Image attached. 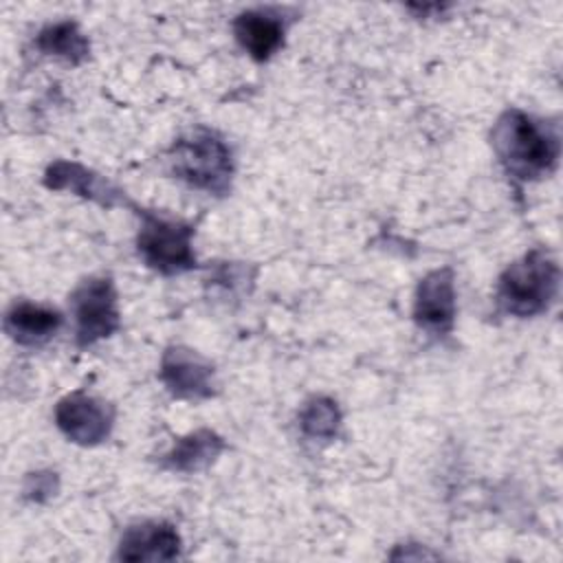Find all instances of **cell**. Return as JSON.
I'll return each instance as SVG.
<instances>
[{
	"label": "cell",
	"mask_w": 563,
	"mask_h": 563,
	"mask_svg": "<svg viewBox=\"0 0 563 563\" xmlns=\"http://www.w3.org/2000/svg\"><path fill=\"white\" fill-rule=\"evenodd\" d=\"M490 139L506 174L521 183L539 180L556 167L559 132L519 108L501 112Z\"/></svg>",
	"instance_id": "6da1fadb"
},
{
	"label": "cell",
	"mask_w": 563,
	"mask_h": 563,
	"mask_svg": "<svg viewBox=\"0 0 563 563\" xmlns=\"http://www.w3.org/2000/svg\"><path fill=\"white\" fill-rule=\"evenodd\" d=\"M172 174L194 189L224 196L231 189L233 156L229 145L211 130L196 128L183 134L167 152Z\"/></svg>",
	"instance_id": "7a4b0ae2"
},
{
	"label": "cell",
	"mask_w": 563,
	"mask_h": 563,
	"mask_svg": "<svg viewBox=\"0 0 563 563\" xmlns=\"http://www.w3.org/2000/svg\"><path fill=\"white\" fill-rule=\"evenodd\" d=\"M559 290V264L545 249H532L497 279V303L512 317H534L550 308Z\"/></svg>",
	"instance_id": "3957f363"
},
{
	"label": "cell",
	"mask_w": 563,
	"mask_h": 563,
	"mask_svg": "<svg viewBox=\"0 0 563 563\" xmlns=\"http://www.w3.org/2000/svg\"><path fill=\"white\" fill-rule=\"evenodd\" d=\"M141 227L136 235V249L143 262L163 273L178 275L196 268V255L191 249L194 229L185 222L163 218L158 213L139 209Z\"/></svg>",
	"instance_id": "277c9868"
},
{
	"label": "cell",
	"mask_w": 563,
	"mask_h": 563,
	"mask_svg": "<svg viewBox=\"0 0 563 563\" xmlns=\"http://www.w3.org/2000/svg\"><path fill=\"white\" fill-rule=\"evenodd\" d=\"M77 343L81 347L112 336L119 325L117 288L110 277H88L70 295Z\"/></svg>",
	"instance_id": "5b68a950"
},
{
	"label": "cell",
	"mask_w": 563,
	"mask_h": 563,
	"mask_svg": "<svg viewBox=\"0 0 563 563\" xmlns=\"http://www.w3.org/2000/svg\"><path fill=\"white\" fill-rule=\"evenodd\" d=\"M55 422L70 442L95 446L110 435L114 409L110 402L77 389L57 402Z\"/></svg>",
	"instance_id": "8992f818"
},
{
	"label": "cell",
	"mask_w": 563,
	"mask_h": 563,
	"mask_svg": "<svg viewBox=\"0 0 563 563\" xmlns=\"http://www.w3.org/2000/svg\"><path fill=\"white\" fill-rule=\"evenodd\" d=\"M161 380L167 391L185 400H202L216 394L211 361L185 345H169L161 358Z\"/></svg>",
	"instance_id": "52a82bcc"
},
{
	"label": "cell",
	"mask_w": 563,
	"mask_h": 563,
	"mask_svg": "<svg viewBox=\"0 0 563 563\" xmlns=\"http://www.w3.org/2000/svg\"><path fill=\"white\" fill-rule=\"evenodd\" d=\"M413 319L420 328L444 334L455 321V275L449 266L427 273L418 288L413 301Z\"/></svg>",
	"instance_id": "ba28073f"
},
{
	"label": "cell",
	"mask_w": 563,
	"mask_h": 563,
	"mask_svg": "<svg viewBox=\"0 0 563 563\" xmlns=\"http://www.w3.org/2000/svg\"><path fill=\"white\" fill-rule=\"evenodd\" d=\"M44 185L53 191H70L106 209L128 205L125 191H121L106 176L75 161H53L44 172Z\"/></svg>",
	"instance_id": "9c48e42d"
},
{
	"label": "cell",
	"mask_w": 563,
	"mask_h": 563,
	"mask_svg": "<svg viewBox=\"0 0 563 563\" xmlns=\"http://www.w3.org/2000/svg\"><path fill=\"white\" fill-rule=\"evenodd\" d=\"M180 554V534L167 521H141L125 528L117 559L121 561H172Z\"/></svg>",
	"instance_id": "30bf717a"
},
{
	"label": "cell",
	"mask_w": 563,
	"mask_h": 563,
	"mask_svg": "<svg viewBox=\"0 0 563 563\" xmlns=\"http://www.w3.org/2000/svg\"><path fill=\"white\" fill-rule=\"evenodd\" d=\"M233 33L255 62L271 59L284 46V22L268 9L242 11L233 22Z\"/></svg>",
	"instance_id": "8fae6325"
},
{
	"label": "cell",
	"mask_w": 563,
	"mask_h": 563,
	"mask_svg": "<svg viewBox=\"0 0 563 563\" xmlns=\"http://www.w3.org/2000/svg\"><path fill=\"white\" fill-rule=\"evenodd\" d=\"M62 325V314L33 301H15L4 314V332L18 345H42Z\"/></svg>",
	"instance_id": "7c38bea8"
},
{
	"label": "cell",
	"mask_w": 563,
	"mask_h": 563,
	"mask_svg": "<svg viewBox=\"0 0 563 563\" xmlns=\"http://www.w3.org/2000/svg\"><path fill=\"white\" fill-rule=\"evenodd\" d=\"M224 440L211 429H196L174 442L163 455V466L176 473H196L207 468L224 451Z\"/></svg>",
	"instance_id": "4fadbf2b"
},
{
	"label": "cell",
	"mask_w": 563,
	"mask_h": 563,
	"mask_svg": "<svg viewBox=\"0 0 563 563\" xmlns=\"http://www.w3.org/2000/svg\"><path fill=\"white\" fill-rule=\"evenodd\" d=\"M35 48L42 55H53L59 57L68 64H81L88 57L90 44L88 37L79 31V26L70 20L53 22L44 26L37 37H35Z\"/></svg>",
	"instance_id": "5bb4252c"
},
{
	"label": "cell",
	"mask_w": 563,
	"mask_h": 563,
	"mask_svg": "<svg viewBox=\"0 0 563 563\" xmlns=\"http://www.w3.org/2000/svg\"><path fill=\"white\" fill-rule=\"evenodd\" d=\"M341 427L339 405L328 396H312L299 409V429L312 440H332Z\"/></svg>",
	"instance_id": "9a60e30c"
},
{
	"label": "cell",
	"mask_w": 563,
	"mask_h": 563,
	"mask_svg": "<svg viewBox=\"0 0 563 563\" xmlns=\"http://www.w3.org/2000/svg\"><path fill=\"white\" fill-rule=\"evenodd\" d=\"M57 488H59V479H57V473H53V471L29 473L24 477V484H22L24 497L35 501V504L48 501L57 493Z\"/></svg>",
	"instance_id": "2e32d148"
}]
</instances>
